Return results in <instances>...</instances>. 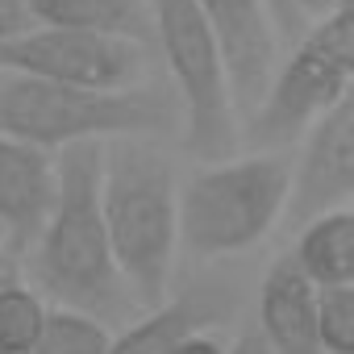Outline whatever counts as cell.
Wrapping results in <instances>:
<instances>
[{"mask_svg":"<svg viewBox=\"0 0 354 354\" xmlns=\"http://www.w3.org/2000/svg\"><path fill=\"white\" fill-rule=\"evenodd\" d=\"M100 217L125 296L146 313L158 308L180 254V175L154 138L100 146Z\"/></svg>","mask_w":354,"mask_h":354,"instance_id":"1","label":"cell"},{"mask_svg":"<svg viewBox=\"0 0 354 354\" xmlns=\"http://www.w3.org/2000/svg\"><path fill=\"white\" fill-rule=\"evenodd\" d=\"M100 146L104 142H84L55 158L59 188L55 209L30 246V288L42 300L88 313L104 325L129 313L133 300L121 288L100 217Z\"/></svg>","mask_w":354,"mask_h":354,"instance_id":"2","label":"cell"},{"mask_svg":"<svg viewBox=\"0 0 354 354\" xmlns=\"http://www.w3.org/2000/svg\"><path fill=\"white\" fill-rule=\"evenodd\" d=\"M180 125L171 88L133 84L113 92L46 84L30 75L0 71V138L63 154L84 142L154 138Z\"/></svg>","mask_w":354,"mask_h":354,"instance_id":"3","label":"cell"},{"mask_svg":"<svg viewBox=\"0 0 354 354\" xmlns=\"http://www.w3.org/2000/svg\"><path fill=\"white\" fill-rule=\"evenodd\" d=\"M288 205V158L259 150L196 167L180 184V246L225 259L259 246Z\"/></svg>","mask_w":354,"mask_h":354,"instance_id":"4","label":"cell"},{"mask_svg":"<svg viewBox=\"0 0 354 354\" xmlns=\"http://www.w3.org/2000/svg\"><path fill=\"white\" fill-rule=\"evenodd\" d=\"M146 13H150V38L158 42L162 67L171 75L184 146L205 162L230 158L238 142V113L209 21L201 17L196 0H150Z\"/></svg>","mask_w":354,"mask_h":354,"instance_id":"5","label":"cell"},{"mask_svg":"<svg viewBox=\"0 0 354 354\" xmlns=\"http://www.w3.org/2000/svg\"><path fill=\"white\" fill-rule=\"evenodd\" d=\"M350 84H354V9L342 5L321 21H313L292 42V55L275 63L267 92L246 117L250 142L275 154V146L304 138L313 121H321L333 104L350 96Z\"/></svg>","mask_w":354,"mask_h":354,"instance_id":"6","label":"cell"},{"mask_svg":"<svg viewBox=\"0 0 354 354\" xmlns=\"http://www.w3.org/2000/svg\"><path fill=\"white\" fill-rule=\"evenodd\" d=\"M0 71L46 80V84H67V88L113 92V88L142 84L146 46L129 38H109V34L34 26L21 38L0 46Z\"/></svg>","mask_w":354,"mask_h":354,"instance_id":"7","label":"cell"},{"mask_svg":"<svg viewBox=\"0 0 354 354\" xmlns=\"http://www.w3.org/2000/svg\"><path fill=\"white\" fill-rule=\"evenodd\" d=\"M350 196H354V96H346L304 129L300 158L288 162L283 217L304 225L333 209H350Z\"/></svg>","mask_w":354,"mask_h":354,"instance_id":"8","label":"cell"},{"mask_svg":"<svg viewBox=\"0 0 354 354\" xmlns=\"http://www.w3.org/2000/svg\"><path fill=\"white\" fill-rule=\"evenodd\" d=\"M201 17L209 21L225 75H230V96H234V113L246 121L259 104V96L267 92V80L275 71V30L267 17L263 0H196Z\"/></svg>","mask_w":354,"mask_h":354,"instance_id":"9","label":"cell"},{"mask_svg":"<svg viewBox=\"0 0 354 354\" xmlns=\"http://www.w3.org/2000/svg\"><path fill=\"white\" fill-rule=\"evenodd\" d=\"M55 158L59 154L0 138V230H5V246L13 254H26L34 246L55 209V188H59Z\"/></svg>","mask_w":354,"mask_h":354,"instance_id":"10","label":"cell"},{"mask_svg":"<svg viewBox=\"0 0 354 354\" xmlns=\"http://www.w3.org/2000/svg\"><path fill=\"white\" fill-rule=\"evenodd\" d=\"M271 354H321L317 346V288L283 254L259 283V329Z\"/></svg>","mask_w":354,"mask_h":354,"instance_id":"11","label":"cell"},{"mask_svg":"<svg viewBox=\"0 0 354 354\" xmlns=\"http://www.w3.org/2000/svg\"><path fill=\"white\" fill-rule=\"evenodd\" d=\"M225 317H230L225 296L209 288H192L184 296H167L158 308H150L146 317L113 333L104 354H167L175 342H184L188 333H201V329H213Z\"/></svg>","mask_w":354,"mask_h":354,"instance_id":"12","label":"cell"},{"mask_svg":"<svg viewBox=\"0 0 354 354\" xmlns=\"http://www.w3.org/2000/svg\"><path fill=\"white\" fill-rule=\"evenodd\" d=\"M288 259L317 292L321 288H350L354 283V213L333 209L325 217L304 221L296 250Z\"/></svg>","mask_w":354,"mask_h":354,"instance_id":"13","label":"cell"},{"mask_svg":"<svg viewBox=\"0 0 354 354\" xmlns=\"http://www.w3.org/2000/svg\"><path fill=\"white\" fill-rule=\"evenodd\" d=\"M30 21L50 30H84L129 42H150L146 0H26Z\"/></svg>","mask_w":354,"mask_h":354,"instance_id":"14","label":"cell"},{"mask_svg":"<svg viewBox=\"0 0 354 354\" xmlns=\"http://www.w3.org/2000/svg\"><path fill=\"white\" fill-rule=\"evenodd\" d=\"M109 342H113V333L96 317L63 308V304H50L46 321H42V333H38L30 354H104Z\"/></svg>","mask_w":354,"mask_h":354,"instance_id":"15","label":"cell"},{"mask_svg":"<svg viewBox=\"0 0 354 354\" xmlns=\"http://www.w3.org/2000/svg\"><path fill=\"white\" fill-rule=\"evenodd\" d=\"M46 308L50 304L30 283L0 292V354H30L38 333H42Z\"/></svg>","mask_w":354,"mask_h":354,"instance_id":"16","label":"cell"},{"mask_svg":"<svg viewBox=\"0 0 354 354\" xmlns=\"http://www.w3.org/2000/svg\"><path fill=\"white\" fill-rule=\"evenodd\" d=\"M317 346L325 354H354V288L317 292Z\"/></svg>","mask_w":354,"mask_h":354,"instance_id":"17","label":"cell"},{"mask_svg":"<svg viewBox=\"0 0 354 354\" xmlns=\"http://www.w3.org/2000/svg\"><path fill=\"white\" fill-rule=\"evenodd\" d=\"M263 5H267L271 30H275V42H296V38L308 30V21H304L300 9H296V0H263Z\"/></svg>","mask_w":354,"mask_h":354,"instance_id":"18","label":"cell"},{"mask_svg":"<svg viewBox=\"0 0 354 354\" xmlns=\"http://www.w3.org/2000/svg\"><path fill=\"white\" fill-rule=\"evenodd\" d=\"M26 30H34L26 0H0V46L13 42V38H21Z\"/></svg>","mask_w":354,"mask_h":354,"instance_id":"19","label":"cell"},{"mask_svg":"<svg viewBox=\"0 0 354 354\" xmlns=\"http://www.w3.org/2000/svg\"><path fill=\"white\" fill-rule=\"evenodd\" d=\"M225 337L221 333H213V329H201V333H188L184 342H175L167 354H225Z\"/></svg>","mask_w":354,"mask_h":354,"instance_id":"20","label":"cell"},{"mask_svg":"<svg viewBox=\"0 0 354 354\" xmlns=\"http://www.w3.org/2000/svg\"><path fill=\"white\" fill-rule=\"evenodd\" d=\"M26 283V271H21V254H13L9 246H0V292H9Z\"/></svg>","mask_w":354,"mask_h":354,"instance_id":"21","label":"cell"},{"mask_svg":"<svg viewBox=\"0 0 354 354\" xmlns=\"http://www.w3.org/2000/svg\"><path fill=\"white\" fill-rule=\"evenodd\" d=\"M342 5H350V0H296V9H300V17L313 26V21H321L325 13H333V9H342Z\"/></svg>","mask_w":354,"mask_h":354,"instance_id":"22","label":"cell"},{"mask_svg":"<svg viewBox=\"0 0 354 354\" xmlns=\"http://www.w3.org/2000/svg\"><path fill=\"white\" fill-rule=\"evenodd\" d=\"M225 354H271V350H267V342H263L254 329H246V333H238V337L225 346Z\"/></svg>","mask_w":354,"mask_h":354,"instance_id":"23","label":"cell"},{"mask_svg":"<svg viewBox=\"0 0 354 354\" xmlns=\"http://www.w3.org/2000/svg\"><path fill=\"white\" fill-rule=\"evenodd\" d=\"M0 246H5V230H0Z\"/></svg>","mask_w":354,"mask_h":354,"instance_id":"24","label":"cell"}]
</instances>
